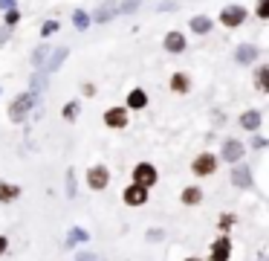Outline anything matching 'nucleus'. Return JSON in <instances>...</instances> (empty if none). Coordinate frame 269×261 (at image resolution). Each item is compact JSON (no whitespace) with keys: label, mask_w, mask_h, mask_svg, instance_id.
<instances>
[{"label":"nucleus","mask_w":269,"mask_h":261,"mask_svg":"<svg viewBox=\"0 0 269 261\" xmlns=\"http://www.w3.org/2000/svg\"><path fill=\"white\" fill-rule=\"evenodd\" d=\"M229 256H232V241L223 235L211 244V261H229Z\"/></svg>","instance_id":"obj_7"},{"label":"nucleus","mask_w":269,"mask_h":261,"mask_svg":"<svg viewBox=\"0 0 269 261\" xmlns=\"http://www.w3.org/2000/svg\"><path fill=\"white\" fill-rule=\"evenodd\" d=\"M87 183L90 189H107V183H110V171H107V165H93L87 171Z\"/></svg>","instance_id":"obj_3"},{"label":"nucleus","mask_w":269,"mask_h":261,"mask_svg":"<svg viewBox=\"0 0 269 261\" xmlns=\"http://www.w3.org/2000/svg\"><path fill=\"white\" fill-rule=\"evenodd\" d=\"M104 122H107L110 128H124V125H127V107H110V110L104 113Z\"/></svg>","instance_id":"obj_9"},{"label":"nucleus","mask_w":269,"mask_h":261,"mask_svg":"<svg viewBox=\"0 0 269 261\" xmlns=\"http://www.w3.org/2000/svg\"><path fill=\"white\" fill-rule=\"evenodd\" d=\"M220 154H223V160H226V163H238L240 157L246 154V148H243V142H240V139H226Z\"/></svg>","instance_id":"obj_6"},{"label":"nucleus","mask_w":269,"mask_h":261,"mask_svg":"<svg viewBox=\"0 0 269 261\" xmlns=\"http://www.w3.org/2000/svg\"><path fill=\"white\" fill-rule=\"evenodd\" d=\"M41 32H44V35H52V32H58V21H47Z\"/></svg>","instance_id":"obj_33"},{"label":"nucleus","mask_w":269,"mask_h":261,"mask_svg":"<svg viewBox=\"0 0 269 261\" xmlns=\"http://www.w3.org/2000/svg\"><path fill=\"white\" fill-rule=\"evenodd\" d=\"M145 104H148V96H145L142 90H130V96H127V107L139 110V107H145Z\"/></svg>","instance_id":"obj_19"},{"label":"nucleus","mask_w":269,"mask_h":261,"mask_svg":"<svg viewBox=\"0 0 269 261\" xmlns=\"http://www.w3.org/2000/svg\"><path fill=\"white\" fill-rule=\"evenodd\" d=\"M18 195H21V189H18V186H9V183H3V180H0V203H12Z\"/></svg>","instance_id":"obj_16"},{"label":"nucleus","mask_w":269,"mask_h":261,"mask_svg":"<svg viewBox=\"0 0 269 261\" xmlns=\"http://www.w3.org/2000/svg\"><path fill=\"white\" fill-rule=\"evenodd\" d=\"M214 168H217V157H214V154H200V157L191 163V171H194L197 177H209V174H214Z\"/></svg>","instance_id":"obj_4"},{"label":"nucleus","mask_w":269,"mask_h":261,"mask_svg":"<svg viewBox=\"0 0 269 261\" xmlns=\"http://www.w3.org/2000/svg\"><path fill=\"white\" fill-rule=\"evenodd\" d=\"M18 21H21V15H18V9H9V12H6V24H9V26H15Z\"/></svg>","instance_id":"obj_31"},{"label":"nucleus","mask_w":269,"mask_h":261,"mask_svg":"<svg viewBox=\"0 0 269 261\" xmlns=\"http://www.w3.org/2000/svg\"><path fill=\"white\" fill-rule=\"evenodd\" d=\"M217 227L223 229V232H226V229H232V227H235V215H220V224H217Z\"/></svg>","instance_id":"obj_28"},{"label":"nucleus","mask_w":269,"mask_h":261,"mask_svg":"<svg viewBox=\"0 0 269 261\" xmlns=\"http://www.w3.org/2000/svg\"><path fill=\"white\" fill-rule=\"evenodd\" d=\"M6 247H9V241H6V238H3V235H0V256H3V253H6Z\"/></svg>","instance_id":"obj_36"},{"label":"nucleus","mask_w":269,"mask_h":261,"mask_svg":"<svg viewBox=\"0 0 269 261\" xmlns=\"http://www.w3.org/2000/svg\"><path fill=\"white\" fill-rule=\"evenodd\" d=\"M0 9H6V12L15 9V0H0Z\"/></svg>","instance_id":"obj_34"},{"label":"nucleus","mask_w":269,"mask_h":261,"mask_svg":"<svg viewBox=\"0 0 269 261\" xmlns=\"http://www.w3.org/2000/svg\"><path fill=\"white\" fill-rule=\"evenodd\" d=\"M188 87H191V84H188V76H185V73H174V76H171V90L188 93Z\"/></svg>","instance_id":"obj_17"},{"label":"nucleus","mask_w":269,"mask_h":261,"mask_svg":"<svg viewBox=\"0 0 269 261\" xmlns=\"http://www.w3.org/2000/svg\"><path fill=\"white\" fill-rule=\"evenodd\" d=\"M258 58V47L255 44H240L238 50H235V61L238 64H252Z\"/></svg>","instance_id":"obj_10"},{"label":"nucleus","mask_w":269,"mask_h":261,"mask_svg":"<svg viewBox=\"0 0 269 261\" xmlns=\"http://www.w3.org/2000/svg\"><path fill=\"white\" fill-rule=\"evenodd\" d=\"M185 261H200V259H185Z\"/></svg>","instance_id":"obj_38"},{"label":"nucleus","mask_w":269,"mask_h":261,"mask_svg":"<svg viewBox=\"0 0 269 261\" xmlns=\"http://www.w3.org/2000/svg\"><path fill=\"white\" fill-rule=\"evenodd\" d=\"M67 195L75 197V171H73V168L67 171Z\"/></svg>","instance_id":"obj_26"},{"label":"nucleus","mask_w":269,"mask_h":261,"mask_svg":"<svg viewBox=\"0 0 269 261\" xmlns=\"http://www.w3.org/2000/svg\"><path fill=\"white\" fill-rule=\"evenodd\" d=\"M133 9H139V0H124V3L119 6L122 15H127V12H133Z\"/></svg>","instance_id":"obj_29"},{"label":"nucleus","mask_w":269,"mask_h":261,"mask_svg":"<svg viewBox=\"0 0 269 261\" xmlns=\"http://www.w3.org/2000/svg\"><path fill=\"white\" fill-rule=\"evenodd\" d=\"M73 24H75V29H87L90 26L87 12H84V9H75V12H73Z\"/></svg>","instance_id":"obj_22"},{"label":"nucleus","mask_w":269,"mask_h":261,"mask_svg":"<svg viewBox=\"0 0 269 261\" xmlns=\"http://www.w3.org/2000/svg\"><path fill=\"white\" fill-rule=\"evenodd\" d=\"M75 261H104V259H101V256H96V253H90V250H87V253H78V256H75Z\"/></svg>","instance_id":"obj_30"},{"label":"nucleus","mask_w":269,"mask_h":261,"mask_svg":"<svg viewBox=\"0 0 269 261\" xmlns=\"http://www.w3.org/2000/svg\"><path fill=\"white\" fill-rule=\"evenodd\" d=\"M200 200H203V192H200L197 186H188V189L182 192V203H185V206H197Z\"/></svg>","instance_id":"obj_18"},{"label":"nucleus","mask_w":269,"mask_h":261,"mask_svg":"<svg viewBox=\"0 0 269 261\" xmlns=\"http://www.w3.org/2000/svg\"><path fill=\"white\" fill-rule=\"evenodd\" d=\"M75 116H78V102H70L64 107V119H75Z\"/></svg>","instance_id":"obj_27"},{"label":"nucleus","mask_w":269,"mask_h":261,"mask_svg":"<svg viewBox=\"0 0 269 261\" xmlns=\"http://www.w3.org/2000/svg\"><path fill=\"white\" fill-rule=\"evenodd\" d=\"M29 84H32V93H35V90H44V87H47V73H35Z\"/></svg>","instance_id":"obj_24"},{"label":"nucleus","mask_w":269,"mask_h":261,"mask_svg":"<svg viewBox=\"0 0 269 261\" xmlns=\"http://www.w3.org/2000/svg\"><path fill=\"white\" fill-rule=\"evenodd\" d=\"M90 235L84 232V229H73L70 232V238H67V247H73V244H78V241H87Z\"/></svg>","instance_id":"obj_25"},{"label":"nucleus","mask_w":269,"mask_h":261,"mask_svg":"<svg viewBox=\"0 0 269 261\" xmlns=\"http://www.w3.org/2000/svg\"><path fill=\"white\" fill-rule=\"evenodd\" d=\"M67 52H70L67 47H58V50H52V52H49V61L44 64V73H55V70H58V67L64 64V58H67Z\"/></svg>","instance_id":"obj_11"},{"label":"nucleus","mask_w":269,"mask_h":261,"mask_svg":"<svg viewBox=\"0 0 269 261\" xmlns=\"http://www.w3.org/2000/svg\"><path fill=\"white\" fill-rule=\"evenodd\" d=\"M116 15H119V6H116V3H104V6L96 9V21H98V24H107V21H113Z\"/></svg>","instance_id":"obj_13"},{"label":"nucleus","mask_w":269,"mask_h":261,"mask_svg":"<svg viewBox=\"0 0 269 261\" xmlns=\"http://www.w3.org/2000/svg\"><path fill=\"white\" fill-rule=\"evenodd\" d=\"M35 104H38V96H35V93H24V96H18L12 104H9V119H12V122L26 119V113H29Z\"/></svg>","instance_id":"obj_1"},{"label":"nucleus","mask_w":269,"mask_h":261,"mask_svg":"<svg viewBox=\"0 0 269 261\" xmlns=\"http://www.w3.org/2000/svg\"><path fill=\"white\" fill-rule=\"evenodd\" d=\"M255 84H258V90H261V93H267V90H269V67H267V64L258 70V76H255Z\"/></svg>","instance_id":"obj_20"},{"label":"nucleus","mask_w":269,"mask_h":261,"mask_svg":"<svg viewBox=\"0 0 269 261\" xmlns=\"http://www.w3.org/2000/svg\"><path fill=\"white\" fill-rule=\"evenodd\" d=\"M156 183V168L150 163H139L133 168V186H142V189H148Z\"/></svg>","instance_id":"obj_2"},{"label":"nucleus","mask_w":269,"mask_h":261,"mask_svg":"<svg viewBox=\"0 0 269 261\" xmlns=\"http://www.w3.org/2000/svg\"><path fill=\"white\" fill-rule=\"evenodd\" d=\"M261 261H264V259H261Z\"/></svg>","instance_id":"obj_39"},{"label":"nucleus","mask_w":269,"mask_h":261,"mask_svg":"<svg viewBox=\"0 0 269 261\" xmlns=\"http://www.w3.org/2000/svg\"><path fill=\"white\" fill-rule=\"evenodd\" d=\"M240 125H243L246 130H258V128H261V113H258V110L243 113V116H240Z\"/></svg>","instance_id":"obj_15"},{"label":"nucleus","mask_w":269,"mask_h":261,"mask_svg":"<svg viewBox=\"0 0 269 261\" xmlns=\"http://www.w3.org/2000/svg\"><path fill=\"white\" fill-rule=\"evenodd\" d=\"M243 21H246V9L243 6H226L220 12V24L223 26H240Z\"/></svg>","instance_id":"obj_5"},{"label":"nucleus","mask_w":269,"mask_h":261,"mask_svg":"<svg viewBox=\"0 0 269 261\" xmlns=\"http://www.w3.org/2000/svg\"><path fill=\"white\" fill-rule=\"evenodd\" d=\"M47 55H49V47H44V44H41V47L32 52V64H35V67H44V64H47Z\"/></svg>","instance_id":"obj_23"},{"label":"nucleus","mask_w":269,"mask_h":261,"mask_svg":"<svg viewBox=\"0 0 269 261\" xmlns=\"http://www.w3.org/2000/svg\"><path fill=\"white\" fill-rule=\"evenodd\" d=\"M145 200H148V189H142V186H133V183L124 189V203H127V206H142Z\"/></svg>","instance_id":"obj_8"},{"label":"nucleus","mask_w":269,"mask_h":261,"mask_svg":"<svg viewBox=\"0 0 269 261\" xmlns=\"http://www.w3.org/2000/svg\"><path fill=\"white\" fill-rule=\"evenodd\" d=\"M191 29H194L197 35H206V32L211 29V21H209V18H203V15H200V18H194V21H191Z\"/></svg>","instance_id":"obj_21"},{"label":"nucleus","mask_w":269,"mask_h":261,"mask_svg":"<svg viewBox=\"0 0 269 261\" xmlns=\"http://www.w3.org/2000/svg\"><path fill=\"white\" fill-rule=\"evenodd\" d=\"M165 50H168V52H182V50H185V38H182V32H168L165 35Z\"/></svg>","instance_id":"obj_14"},{"label":"nucleus","mask_w":269,"mask_h":261,"mask_svg":"<svg viewBox=\"0 0 269 261\" xmlns=\"http://www.w3.org/2000/svg\"><path fill=\"white\" fill-rule=\"evenodd\" d=\"M258 18H269V0H258Z\"/></svg>","instance_id":"obj_32"},{"label":"nucleus","mask_w":269,"mask_h":261,"mask_svg":"<svg viewBox=\"0 0 269 261\" xmlns=\"http://www.w3.org/2000/svg\"><path fill=\"white\" fill-rule=\"evenodd\" d=\"M6 38H9V29H0V44H6Z\"/></svg>","instance_id":"obj_37"},{"label":"nucleus","mask_w":269,"mask_h":261,"mask_svg":"<svg viewBox=\"0 0 269 261\" xmlns=\"http://www.w3.org/2000/svg\"><path fill=\"white\" fill-rule=\"evenodd\" d=\"M232 183L240 186V189H249V186H252V171H249V165H238V168L232 171Z\"/></svg>","instance_id":"obj_12"},{"label":"nucleus","mask_w":269,"mask_h":261,"mask_svg":"<svg viewBox=\"0 0 269 261\" xmlns=\"http://www.w3.org/2000/svg\"><path fill=\"white\" fill-rule=\"evenodd\" d=\"M159 9H162V12H174V9H177V3H162Z\"/></svg>","instance_id":"obj_35"}]
</instances>
